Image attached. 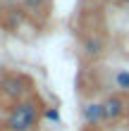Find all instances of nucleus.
Returning a JSON list of instances; mask_svg holds the SVG:
<instances>
[{"label": "nucleus", "instance_id": "f257e3e1", "mask_svg": "<svg viewBox=\"0 0 129 131\" xmlns=\"http://www.w3.org/2000/svg\"><path fill=\"white\" fill-rule=\"evenodd\" d=\"M36 122H38V107H36V103L22 98L7 112L5 126H7V131H31L36 126Z\"/></svg>", "mask_w": 129, "mask_h": 131}, {"label": "nucleus", "instance_id": "f03ea898", "mask_svg": "<svg viewBox=\"0 0 129 131\" xmlns=\"http://www.w3.org/2000/svg\"><path fill=\"white\" fill-rule=\"evenodd\" d=\"M101 105H103V119L105 122H117L127 110V103L122 95H108Z\"/></svg>", "mask_w": 129, "mask_h": 131}, {"label": "nucleus", "instance_id": "7ed1b4c3", "mask_svg": "<svg viewBox=\"0 0 129 131\" xmlns=\"http://www.w3.org/2000/svg\"><path fill=\"white\" fill-rule=\"evenodd\" d=\"M81 119H84L88 126H96V124H101V122H105L103 119V105L101 103H86L81 107Z\"/></svg>", "mask_w": 129, "mask_h": 131}, {"label": "nucleus", "instance_id": "20e7f679", "mask_svg": "<svg viewBox=\"0 0 129 131\" xmlns=\"http://www.w3.org/2000/svg\"><path fill=\"white\" fill-rule=\"evenodd\" d=\"M103 50H105V41H103L101 36H93V34H91V36H86V38H84V52H86L88 57L101 55Z\"/></svg>", "mask_w": 129, "mask_h": 131}, {"label": "nucleus", "instance_id": "39448f33", "mask_svg": "<svg viewBox=\"0 0 129 131\" xmlns=\"http://www.w3.org/2000/svg\"><path fill=\"white\" fill-rule=\"evenodd\" d=\"M24 86H26V83H24V79H19V76H10V79L3 81V91L10 93V95H14V98L24 95V91H26Z\"/></svg>", "mask_w": 129, "mask_h": 131}, {"label": "nucleus", "instance_id": "423d86ee", "mask_svg": "<svg viewBox=\"0 0 129 131\" xmlns=\"http://www.w3.org/2000/svg\"><path fill=\"white\" fill-rule=\"evenodd\" d=\"M115 86L124 93H129V69H117L115 72Z\"/></svg>", "mask_w": 129, "mask_h": 131}, {"label": "nucleus", "instance_id": "0eeeda50", "mask_svg": "<svg viewBox=\"0 0 129 131\" xmlns=\"http://www.w3.org/2000/svg\"><path fill=\"white\" fill-rule=\"evenodd\" d=\"M45 3L48 0H22V5H24V10L29 14H41L45 10Z\"/></svg>", "mask_w": 129, "mask_h": 131}, {"label": "nucleus", "instance_id": "6e6552de", "mask_svg": "<svg viewBox=\"0 0 129 131\" xmlns=\"http://www.w3.org/2000/svg\"><path fill=\"white\" fill-rule=\"evenodd\" d=\"M45 119H50V122H60V112L55 110V107H50V110H45Z\"/></svg>", "mask_w": 129, "mask_h": 131}, {"label": "nucleus", "instance_id": "1a4fd4ad", "mask_svg": "<svg viewBox=\"0 0 129 131\" xmlns=\"http://www.w3.org/2000/svg\"><path fill=\"white\" fill-rule=\"evenodd\" d=\"M117 5H129V0H115Z\"/></svg>", "mask_w": 129, "mask_h": 131}, {"label": "nucleus", "instance_id": "9d476101", "mask_svg": "<svg viewBox=\"0 0 129 131\" xmlns=\"http://www.w3.org/2000/svg\"><path fill=\"white\" fill-rule=\"evenodd\" d=\"M84 131H96V129H93V126H88V129H84Z\"/></svg>", "mask_w": 129, "mask_h": 131}, {"label": "nucleus", "instance_id": "9b49d317", "mask_svg": "<svg viewBox=\"0 0 129 131\" xmlns=\"http://www.w3.org/2000/svg\"><path fill=\"white\" fill-rule=\"evenodd\" d=\"M3 3H10V0H0V5H3Z\"/></svg>", "mask_w": 129, "mask_h": 131}, {"label": "nucleus", "instance_id": "f8f14e48", "mask_svg": "<svg viewBox=\"0 0 129 131\" xmlns=\"http://www.w3.org/2000/svg\"><path fill=\"white\" fill-rule=\"evenodd\" d=\"M88 3H93V0H88Z\"/></svg>", "mask_w": 129, "mask_h": 131}]
</instances>
